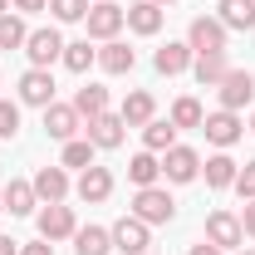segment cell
<instances>
[{"label": "cell", "mask_w": 255, "mask_h": 255, "mask_svg": "<svg viewBox=\"0 0 255 255\" xmlns=\"http://www.w3.org/2000/svg\"><path fill=\"white\" fill-rule=\"evenodd\" d=\"M201 132H206V142H211L216 152H226V147H236V142H241L246 123H241V113L216 108V113H206V118H201Z\"/></svg>", "instance_id": "obj_4"}, {"label": "cell", "mask_w": 255, "mask_h": 255, "mask_svg": "<svg viewBox=\"0 0 255 255\" xmlns=\"http://www.w3.org/2000/svg\"><path fill=\"white\" fill-rule=\"evenodd\" d=\"M20 103L49 108V103H54V74H49V69H25V74H20Z\"/></svg>", "instance_id": "obj_12"}, {"label": "cell", "mask_w": 255, "mask_h": 255, "mask_svg": "<svg viewBox=\"0 0 255 255\" xmlns=\"http://www.w3.org/2000/svg\"><path fill=\"white\" fill-rule=\"evenodd\" d=\"M157 5H172V0H157Z\"/></svg>", "instance_id": "obj_44"}, {"label": "cell", "mask_w": 255, "mask_h": 255, "mask_svg": "<svg viewBox=\"0 0 255 255\" xmlns=\"http://www.w3.org/2000/svg\"><path fill=\"white\" fill-rule=\"evenodd\" d=\"M191 59H196V54H191L187 39H167L157 54H152V69L167 74V79H177V74H187V69H191Z\"/></svg>", "instance_id": "obj_15"}, {"label": "cell", "mask_w": 255, "mask_h": 255, "mask_svg": "<svg viewBox=\"0 0 255 255\" xmlns=\"http://www.w3.org/2000/svg\"><path fill=\"white\" fill-rule=\"evenodd\" d=\"M15 5V15H39V10H49V0H10Z\"/></svg>", "instance_id": "obj_35"}, {"label": "cell", "mask_w": 255, "mask_h": 255, "mask_svg": "<svg viewBox=\"0 0 255 255\" xmlns=\"http://www.w3.org/2000/svg\"><path fill=\"white\" fill-rule=\"evenodd\" d=\"M241 231L255 241V201H246V211H241Z\"/></svg>", "instance_id": "obj_36"}, {"label": "cell", "mask_w": 255, "mask_h": 255, "mask_svg": "<svg viewBox=\"0 0 255 255\" xmlns=\"http://www.w3.org/2000/svg\"><path fill=\"white\" fill-rule=\"evenodd\" d=\"M94 142H89V137H69V142H64V157H59V167H79V172H84V167H94Z\"/></svg>", "instance_id": "obj_29"}, {"label": "cell", "mask_w": 255, "mask_h": 255, "mask_svg": "<svg viewBox=\"0 0 255 255\" xmlns=\"http://www.w3.org/2000/svg\"><path fill=\"white\" fill-rule=\"evenodd\" d=\"M74 191H79V201H89V206H98V201H108L113 196V172L108 167H84L79 172V182H74Z\"/></svg>", "instance_id": "obj_14"}, {"label": "cell", "mask_w": 255, "mask_h": 255, "mask_svg": "<svg viewBox=\"0 0 255 255\" xmlns=\"http://www.w3.org/2000/svg\"><path fill=\"white\" fill-rule=\"evenodd\" d=\"M142 147L147 152H167V147H177V128H172V118H152V123L142 128Z\"/></svg>", "instance_id": "obj_27"}, {"label": "cell", "mask_w": 255, "mask_h": 255, "mask_svg": "<svg viewBox=\"0 0 255 255\" xmlns=\"http://www.w3.org/2000/svg\"><path fill=\"white\" fill-rule=\"evenodd\" d=\"M0 255H20V241H10V236H0Z\"/></svg>", "instance_id": "obj_39"}, {"label": "cell", "mask_w": 255, "mask_h": 255, "mask_svg": "<svg viewBox=\"0 0 255 255\" xmlns=\"http://www.w3.org/2000/svg\"><path fill=\"white\" fill-rule=\"evenodd\" d=\"M157 177H162V157H157V152L142 147L137 157L128 162V182H132V187H157Z\"/></svg>", "instance_id": "obj_25"}, {"label": "cell", "mask_w": 255, "mask_h": 255, "mask_svg": "<svg viewBox=\"0 0 255 255\" xmlns=\"http://www.w3.org/2000/svg\"><path fill=\"white\" fill-rule=\"evenodd\" d=\"M128 30L132 34H157L162 30V5L157 0H132L128 5Z\"/></svg>", "instance_id": "obj_21"}, {"label": "cell", "mask_w": 255, "mask_h": 255, "mask_svg": "<svg viewBox=\"0 0 255 255\" xmlns=\"http://www.w3.org/2000/svg\"><path fill=\"white\" fill-rule=\"evenodd\" d=\"M34 226H39V241H74V231H79V221H74V206H64V201H49L39 216H34Z\"/></svg>", "instance_id": "obj_6"}, {"label": "cell", "mask_w": 255, "mask_h": 255, "mask_svg": "<svg viewBox=\"0 0 255 255\" xmlns=\"http://www.w3.org/2000/svg\"><path fill=\"white\" fill-rule=\"evenodd\" d=\"M34 196H39V206L64 201L69 196V167H39L34 172Z\"/></svg>", "instance_id": "obj_16"}, {"label": "cell", "mask_w": 255, "mask_h": 255, "mask_svg": "<svg viewBox=\"0 0 255 255\" xmlns=\"http://www.w3.org/2000/svg\"><path fill=\"white\" fill-rule=\"evenodd\" d=\"M201 118H206V108L196 98H177L172 103V128H201Z\"/></svg>", "instance_id": "obj_31"}, {"label": "cell", "mask_w": 255, "mask_h": 255, "mask_svg": "<svg viewBox=\"0 0 255 255\" xmlns=\"http://www.w3.org/2000/svg\"><path fill=\"white\" fill-rule=\"evenodd\" d=\"M118 113H123L128 128H147L152 118H157V98L147 94V89H132V94L123 98V108H118Z\"/></svg>", "instance_id": "obj_18"}, {"label": "cell", "mask_w": 255, "mask_h": 255, "mask_svg": "<svg viewBox=\"0 0 255 255\" xmlns=\"http://www.w3.org/2000/svg\"><path fill=\"white\" fill-rule=\"evenodd\" d=\"M20 132V103L0 98V137H15Z\"/></svg>", "instance_id": "obj_33"}, {"label": "cell", "mask_w": 255, "mask_h": 255, "mask_svg": "<svg viewBox=\"0 0 255 255\" xmlns=\"http://www.w3.org/2000/svg\"><path fill=\"white\" fill-rule=\"evenodd\" d=\"M191 255H226L221 246H211V241H201V246H191Z\"/></svg>", "instance_id": "obj_38"}, {"label": "cell", "mask_w": 255, "mask_h": 255, "mask_svg": "<svg viewBox=\"0 0 255 255\" xmlns=\"http://www.w3.org/2000/svg\"><path fill=\"white\" fill-rule=\"evenodd\" d=\"M5 10H10V0H0V15H5Z\"/></svg>", "instance_id": "obj_40"}, {"label": "cell", "mask_w": 255, "mask_h": 255, "mask_svg": "<svg viewBox=\"0 0 255 255\" xmlns=\"http://www.w3.org/2000/svg\"><path fill=\"white\" fill-rule=\"evenodd\" d=\"M108 231H113V251L118 255H147V246H152V226L137 221V216H123Z\"/></svg>", "instance_id": "obj_7"}, {"label": "cell", "mask_w": 255, "mask_h": 255, "mask_svg": "<svg viewBox=\"0 0 255 255\" xmlns=\"http://www.w3.org/2000/svg\"><path fill=\"white\" fill-rule=\"evenodd\" d=\"M0 211H5V187H0Z\"/></svg>", "instance_id": "obj_41"}, {"label": "cell", "mask_w": 255, "mask_h": 255, "mask_svg": "<svg viewBox=\"0 0 255 255\" xmlns=\"http://www.w3.org/2000/svg\"><path fill=\"white\" fill-rule=\"evenodd\" d=\"M236 172H241V162L231 157V152H211V157L201 162V177H206V187H211V191L236 187Z\"/></svg>", "instance_id": "obj_17"}, {"label": "cell", "mask_w": 255, "mask_h": 255, "mask_svg": "<svg viewBox=\"0 0 255 255\" xmlns=\"http://www.w3.org/2000/svg\"><path fill=\"white\" fill-rule=\"evenodd\" d=\"M98 69H103V74H132V69H137V49H128L123 39H108V44L98 49Z\"/></svg>", "instance_id": "obj_20"}, {"label": "cell", "mask_w": 255, "mask_h": 255, "mask_svg": "<svg viewBox=\"0 0 255 255\" xmlns=\"http://www.w3.org/2000/svg\"><path fill=\"white\" fill-rule=\"evenodd\" d=\"M251 132H255V113H251Z\"/></svg>", "instance_id": "obj_43"}, {"label": "cell", "mask_w": 255, "mask_h": 255, "mask_svg": "<svg viewBox=\"0 0 255 255\" xmlns=\"http://www.w3.org/2000/svg\"><path fill=\"white\" fill-rule=\"evenodd\" d=\"M25 39H30V30H25V20L20 15H0V49H25Z\"/></svg>", "instance_id": "obj_30"}, {"label": "cell", "mask_w": 255, "mask_h": 255, "mask_svg": "<svg viewBox=\"0 0 255 255\" xmlns=\"http://www.w3.org/2000/svg\"><path fill=\"white\" fill-rule=\"evenodd\" d=\"M89 5H94V0H49V10H54L59 25H79V20L89 15Z\"/></svg>", "instance_id": "obj_32"}, {"label": "cell", "mask_w": 255, "mask_h": 255, "mask_svg": "<svg viewBox=\"0 0 255 255\" xmlns=\"http://www.w3.org/2000/svg\"><path fill=\"white\" fill-rule=\"evenodd\" d=\"M226 39H231V30H226L216 15H196V20L187 25L191 54H226Z\"/></svg>", "instance_id": "obj_2"}, {"label": "cell", "mask_w": 255, "mask_h": 255, "mask_svg": "<svg viewBox=\"0 0 255 255\" xmlns=\"http://www.w3.org/2000/svg\"><path fill=\"white\" fill-rule=\"evenodd\" d=\"M113 251V231L108 226H79L74 231V255H108Z\"/></svg>", "instance_id": "obj_22"}, {"label": "cell", "mask_w": 255, "mask_h": 255, "mask_svg": "<svg viewBox=\"0 0 255 255\" xmlns=\"http://www.w3.org/2000/svg\"><path fill=\"white\" fill-rule=\"evenodd\" d=\"M34 206H39V196H34V182H20V177H10V182H5V211H10V216H30Z\"/></svg>", "instance_id": "obj_23"}, {"label": "cell", "mask_w": 255, "mask_h": 255, "mask_svg": "<svg viewBox=\"0 0 255 255\" xmlns=\"http://www.w3.org/2000/svg\"><path fill=\"white\" fill-rule=\"evenodd\" d=\"M216 20L226 30H255V0H216Z\"/></svg>", "instance_id": "obj_19"}, {"label": "cell", "mask_w": 255, "mask_h": 255, "mask_svg": "<svg viewBox=\"0 0 255 255\" xmlns=\"http://www.w3.org/2000/svg\"><path fill=\"white\" fill-rule=\"evenodd\" d=\"M162 177H167V182H177V187L196 182V177H201V152L187 147V142L167 147V152H162Z\"/></svg>", "instance_id": "obj_5"}, {"label": "cell", "mask_w": 255, "mask_h": 255, "mask_svg": "<svg viewBox=\"0 0 255 255\" xmlns=\"http://www.w3.org/2000/svg\"><path fill=\"white\" fill-rule=\"evenodd\" d=\"M236 191H241V201H255V157L236 172Z\"/></svg>", "instance_id": "obj_34"}, {"label": "cell", "mask_w": 255, "mask_h": 255, "mask_svg": "<svg viewBox=\"0 0 255 255\" xmlns=\"http://www.w3.org/2000/svg\"><path fill=\"white\" fill-rule=\"evenodd\" d=\"M132 216L147 221V226H167L172 216H177V201H172L167 187H137V196H132Z\"/></svg>", "instance_id": "obj_1"}, {"label": "cell", "mask_w": 255, "mask_h": 255, "mask_svg": "<svg viewBox=\"0 0 255 255\" xmlns=\"http://www.w3.org/2000/svg\"><path fill=\"white\" fill-rule=\"evenodd\" d=\"M191 74H196L201 89H216L226 74H231V59H226V54H196V59H191Z\"/></svg>", "instance_id": "obj_24"}, {"label": "cell", "mask_w": 255, "mask_h": 255, "mask_svg": "<svg viewBox=\"0 0 255 255\" xmlns=\"http://www.w3.org/2000/svg\"><path fill=\"white\" fill-rule=\"evenodd\" d=\"M64 69H69V74H89V69H94L98 64V49L94 44H89V39H69V44H64Z\"/></svg>", "instance_id": "obj_26"}, {"label": "cell", "mask_w": 255, "mask_h": 255, "mask_svg": "<svg viewBox=\"0 0 255 255\" xmlns=\"http://www.w3.org/2000/svg\"><path fill=\"white\" fill-rule=\"evenodd\" d=\"M25 54H30V69H49L54 59H64V34L54 30V25L30 30V39H25Z\"/></svg>", "instance_id": "obj_8"}, {"label": "cell", "mask_w": 255, "mask_h": 255, "mask_svg": "<svg viewBox=\"0 0 255 255\" xmlns=\"http://www.w3.org/2000/svg\"><path fill=\"white\" fill-rule=\"evenodd\" d=\"M79 128H84V118H79V108H74V103H49V108H44V132H49L54 142L79 137Z\"/></svg>", "instance_id": "obj_13"}, {"label": "cell", "mask_w": 255, "mask_h": 255, "mask_svg": "<svg viewBox=\"0 0 255 255\" xmlns=\"http://www.w3.org/2000/svg\"><path fill=\"white\" fill-rule=\"evenodd\" d=\"M74 108H79V118H84V123L98 118V113H108V89H103V84H84V89L74 94Z\"/></svg>", "instance_id": "obj_28"}, {"label": "cell", "mask_w": 255, "mask_h": 255, "mask_svg": "<svg viewBox=\"0 0 255 255\" xmlns=\"http://www.w3.org/2000/svg\"><path fill=\"white\" fill-rule=\"evenodd\" d=\"M216 98H221V108L241 113V108L255 98V74H251V69H231L221 84H216Z\"/></svg>", "instance_id": "obj_10"}, {"label": "cell", "mask_w": 255, "mask_h": 255, "mask_svg": "<svg viewBox=\"0 0 255 255\" xmlns=\"http://www.w3.org/2000/svg\"><path fill=\"white\" fill-rule=\"evenodd\" d=\"M84 25H89V39H118V30L128 25V10L123 5H113V0H94L89 5V15H84Z\"/></svg>", "instance_id": "obj_3"}, {"label": "cell", "mask_w": 255, "mask_h": 255, "mask_svg": "<svg viewBox=\"0 0 255 255\" xmlns=\"http://www.w3.org/2000/svg\"><path fill=\"white\" fill-rule=\"evenodd\" d=\"M206 241L221 246V251H241V246H246L241 216H236V211H211V216H206Z\"/></svg>", "instance_id": "obj_11"}, {"label": "cell", "mask_w": 255, "mask_h": 255, "mask_svg": "<svg viewBox=\"0 0 255 255\" xmlns=\"http://www.w3.org/2000/svg\"><path fill=\"white\" fill-rule=\"evenodd\" d=\"M236 255H255V251H236Z\"/></svg>", "instance_id": "obj_42"}, {"label": "cell", "mask_w": 255, "mask_h": 255, "mask_svg": "<svg viewBox=\"0 0 255 255\" xmlns=\"http://www.w3.org/2000/svg\"><path fill=\"white\" fill-rule=\"evenodd\" d=\"M20 255H54L49 241H30V246H20Z\"/></svg>", "instance_id": "obj_37"}, {"label": "cell", "mask_w": 255, "mask_h": 255, "mask_svg": "<svg viewBox=\"0 0 255 255\" xmlns=\"http://www.w3.org/2000/svg\"><path fill=\"white\" fill-rule=\"evenodd\" d=\"M147 255H152V251H147Z\"/></svg>", "instance_id": "obj_45"}, {"label": "cell", "mask_w": 255, "mask_h": 255, "mask_svg": "<svg viewBox=\"0 0 255 255\" xmlns=\"http://www.w3.org/2000/svg\"><path fill=\"white\" fill-rule=\"evenodd\" d=\"M84 137H89L94 147H103V152L123 147V137H128L123 113H98V118H89V123H84Z\"/></svg>", "instance_id": "obj_9"}]
</instances>
